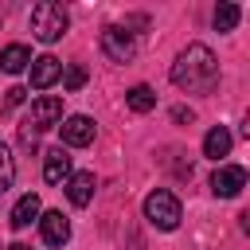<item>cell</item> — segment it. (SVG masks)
<instances>
[{
    "label": "cell",
    "mask_w": 250,
    "mask_h": 250,
    "mask_svg": "<svg viewBox=\"0 0 250 250\" xmlns=\"http://www.w3.org/2000/svg\"><path fill=\"white\" fill-rule=\"evenodd\" d=\"M172 82L188 94H211L219 82V59L203 43H188L172 62Z\"/></svg>",
    "instance_id": "1"
},
{
    "label": "cell",
    "mask_w": 250,
    "mask_h": 250,
    "mask_svg": "<svg viewBox=\"0 0 250 250\" xmlns=\"http://www.w3.org/2000/svg\"><path fill=\"white\" fill-rule=\"evenodd\" d=\"M66 23H70V16H66V8L55 4V0H43V4L31 8V35H35L39 43L62 39V35H66Z\"/></svg>",
    "instance_id": "2"
},
{
    "label": "cell",
    "mask_w": 250,
    "mask_h": 250,
    "mask_svg": "<svg viewBox=\"0 0 250 250\" xmlns=\"http://www.w3.org/2000/svg\"><path fill=\"white\" fill-rule=\"evenodd\" d=\"M145 219H148L156 230H176V227H180V219H184L180 199H176L172 191H164V188L148 191V199H145Z\"/></svg>",
    "instance_id": "3"
},
{
    "label": "cell",
    "mask_w": 250,
    "mask_h": 250,
    "mask_svg": "<svg viewBox=\"0 0 250 250\" xmlns=\"http://www.w3.org/2000/svg\"><path fill=\"white\" fill-rule=\"evenodd\" d=\"M102 55L109 59V62H129L133 55H137V39H133V31H125V27H105L102 31Z\"/></svg>",
    "instance_id": "4"
},
{
    "label": "cell",
    "mask_w": 250,
    "mask_h": 250,
    "mask_svg": "<svg viewBox=\"0 0 250 250\" xmlns=\"http://www.w3.org/2000/svg\"><path fill=\"white\" fill-rule=\"evenodd\" d=\"M59 133H62V145H70V148H86V145L98 137V125H94L86 113H70V117L59 121Z\"/></svg>",
    "instance_id": "5"
},
{
    "label": "cell",
    "mask_w": 250,
    "mask_h": 250,
    "mask_svg": "<svg viewBox=\"0 0 250 250\" xmlns=\"http://www.w3.org/2000/svg\"><path fill=\"white\" fill-rule=\"evenodd\" d=\"M242 188H246V168H242V164H219V168H215L211 191H215L219 199H234Z\"/></svg>",
    "instance_id": "6"
},
{
    "label": "cell",
    "mask_w": 250,
    "mask_h": 250,
    "mask_svg": "<svg viewBox=\"0 0 250 250\" xmlns=\"http://www.w3.org/2000/svg\"><path fill=\"white\" fill-rule=\"evenodd\" d=\"M62 121V98H55V94H39L35 102H31V121L27 125H35V129H51V125H59Z\"/></svg>",
    "instance_id": "7"
},
{
    "label": "cell",
    "mask_w": 250,
    "mask_h": 250,
    "mask_svg": "<svg viewBox=\"0 0 250 250\" xmlns=\"http://www.w3.org/2000/svg\"><path fill=\"white\" fill-rule=\"evenodd\" d=\"M39 234H43V242L47 246H66V238H70V223H66V215L62 211H43L39 215Z\"/></svg>",
    "instance_id": "8"
},
{
    "label": "cell",
    "mask_w": 250,
    "mask_h": 250,
    "mask_svg": "<svg viewBox=\"0 0 250 250\" xmlns=\"http://www.w3.org/2000/svg\"><path fill=\"white\" fill-rule=\"evenodd\" d=\"M59 78H62V62H59L55 55L31 59V90H47V86H55Z\"/></svg>",
    "instance_id": "9"
},
{
    "label": "cell",
    "mask_w": 250,
    "mask_h": 250,
    "mask_svg": "<svg viewBox=\"0 0 250 250\" xmlns=\"http://www.w3.org/2000/svg\"><path fill=\"white\" fill-rule=\"evenodd\" d=\"M43 180L51 188H62L70 180V156L62 148H47V156H43Z\"/></svg>",
    "instance_id": "10"
},
{
    "label": "cell",
    "mask_w": 250,
    "mask_h": 250,
    "mask_svg": "<svg viewBox=\"0 0 250 250\" xmlns=\"http://www.w3.org/2000/svg\"><path fill=\"white\" fill-rule=\"evenodd\" d=\"M62 188H66V199H70L74 207H86V203L94 199V188H98V180H94V172H78V176H70Z\"/></svg>",
    "instance_id": "11"
},
{
    "label": "cell",
    "mask_w": 250,
    "mask_h": 250,
    "mask_svg": "<svg viewBox=\"0 0 250 250\" xmlns=\"http://www.w3.org/2000/svg\"><path fill=\"white\" fill-rule=\"evenodd\" d=\"M39 215H43L39 195H35V191H27V195H20V199H16V207H12V215H8V219H12V227H16V230H23V227H31Z\"/></svg>",
    "instance_id": "12"
},
{
    "label": "cell",
    "mask_w": 250,
    "mask_h": 250,
    "mask_svg": "<svg viewBox=\"0 0 250 250\" xmlns=\"http://www.w3.org/2000/svg\"><path fill=\"white\" fill-rule=\"evenodd\" d=\"M27 66H31V51H27L23 43H8V47L0 51V70L20 74V70H27Z\"/></svg>",
    "instance_id": "13"
},
{
    "label": "cell",
    "mask_w": 250,
    "mask_h": 250,
    "mask_svg": "<svg viewBox=\"0 0 250 250\" xmlns=\"http://www.w3.org/2000/svg\"><path fill=\"white\" fill-rule=\"evenodd\" d=\"M230 133H227V125H215L207 137H203V156H211V160H223L227 152H230Z\"/></svg>",
    "instance_id": "14"
},
{
    "label": "cell",
    "mask_w": 250,
    "mask_h": 250,
    "mask_svg": "<svg viewBox=\"0 0 250 250\" xmlns=\"http://www.w3.org/2000/svg\"><path fill=\"white\" fill-rule=\"evenodd\" d=\"M125 105H129L133 113H148V109L156 105V94H152V86H133V90L125 94Z\"/></svg>",
    "instance_id": "15"
},
{
    "label": "cell",
    "mask_w": 250,
    "mask_h": 250,
    "mask_svg": "<svg viewBox=\"0 0 250 250\" xmlns=\"http://www.w3.org/2000/svg\"><path fill=\"white\" fill-rule=\"evenodd\" d=\"M238 20H242L238 4H219V8H215V27H219V31H234Z\"/></svg>",
    "instance_id": "16"
},
{
    "label": "cell",
    "mask_w": 250,
    "mask_h": 250,
    "mask_svg": "<svg viewBox=\"0 0 250 250\" xmlns=\"http://www.w3.org/2000/svg\"><path fill=\"white\" fill-rule=\"evenodd\" d=\"M12 180H16V160H12L8 145H0V191H8Z\"/></svg>",
    "instance_id": "17"
},
{
    "label": "cell",
    "mask_w": 250,
    "mask_h": 250,
    "mask_svg": "<svg viewBox=\"0 0 250 250\" xmlns=\"http://www.w3.org/2000/svg\"><path fill=\"white\" fill-rule=\"evenodd\" d=\"M62 86H66V90H82V86H86V66H82V62H70V66L62 70Z\"/></svg>",
    "instance_id": "18"
},
{
    "label": "cell",
    "mask_w": 250,
    "mask_h": 250,
    "mask_svg": "<svg viewBox=\"0 0 250 250\" xmlns=\"http://www.w3.org/2000/svg\"><path fill=\"white\" fill-rule=\"evenodd\" d=\"M23 94H27L23 86H12V90H8V105H20V102H23Z\"/></svg>",
    "instance_id": "19"
},
{
    "label": "cell",
    "mask_w": 250,
    "mask_h": 250,
    "mask_svg": "<svg viewBox=\"0 0 250 250\" xmlns=\"http://www.w3.org/2000/svg\"><path fill=\"white\" fill-rule=\"evenodd\" d=\"M172 117H176V121H188V125H191V117H195V113H191V109H184V105H176V109H172Z\"/></svg>",
    "instance_id": "20"
},
{
    "label": "cell",
    "mask_w": 250,
    "mask_h": 250,
    "mask_svg": "<svg viewBox=\"0 0 250 250\" xmlns=\"http://www.w3.org/2000/svg\"><path fill=\"white\" fill-rule=\"evenodd\" d=\"M8 250H31V246H23V242H12V246H8Z\"/></svg>",
    "instance_id": "21"
}]
</instances>
